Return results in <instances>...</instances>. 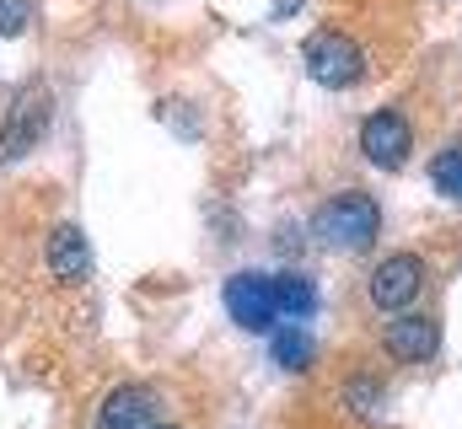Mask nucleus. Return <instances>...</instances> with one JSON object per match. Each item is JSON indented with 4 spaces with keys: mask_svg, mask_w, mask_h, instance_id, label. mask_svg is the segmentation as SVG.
<instances>
[{
    "mask_svg": "<svg viewBox=\"0 0 462 429\" xmlns=\"http://www.w3.org/2000/svg\"><path fill=\"white\" fill-rule=\"evenodd\" d=\"M382 231V205L360 188H345L334 199H323L318 214H312V236L334 252H365Z\"/></svg>",
    "mask_w": 462,
    "mask_h": 429,
    "instance_id": "f257e3e1",
    "label": "nucleus"
},
{
    "mask_svg": "<svg viewBox=\"0 0 462 429\" xmlns=\"http://www.w3.org/2000/svg\"><path fill=\"white\" fill-rule=\"evenodd\" d=\"M301 59H307V76L328 92H349L360 76H365V54L360 43L339 32V27H318L307 43H301Z\"/></svg>",
    "mask_w": 462,
    "mask_h": 429,
    "instance_id": "f03ea898",
    "label": "nucleus"
},
{
    "mask_svg": "<svg viewBox=\"0 0 462 429\" xmlns=\"http://www.w3.org/2000/svg\"><path fill=\"white\" fill-rule=\"evenodd\" d=\"M49 118H54L49 92H43V87H22V92H16V103L5 107V123H0V167L27 161V156L38 151V140H43Z\"/></svg>",
    "mask_w": 462,
    "mask_h": 429,
    "instance_id": "7ed1b4c3",
    "label": "nucleus"
},
{
    "mask_svg": "<svg viewBox=\"0 0 462 429\" xmlns=\"http://www.w3.org/2000/svg\"><path fill=\"white\" fill-rule=\"evenodd\" d=\"M221 301H226V317L236 327H247V333H274V322L285 317L280 312V296H274V274H231L226 290H221Z\"/></svg>",
    "mask_w": 462,
    "mask_h": 429,
    "instance_id": "20e7f679",
    "label": "nucleus"
},
{
    "mask_svg": "<svg viewBox=\"0 0 462 429\" xmlns=\"http://www.w3.org/2000/svg\"><path fill=\"white\" fill-rule=\"evenodd\" d=\"M420 290H425V263H420L414 252H393V258H382V263L371 269V285H365V296H371V306H376L382 317L409 312V306L420 301Z\"/></svg>",
    "mask_w": 462,
    "mask_h": 429,
    "instance_id": "39448f33",
    "label": "nucleus"
},
{
    "mask_svg": "<svg viewBox=\"0 0 462 429\" xmlns=\"http://www.w3.org/2000/svg\"><path fill=\"white\" fill-rule=\"evenodd\" d=\"M414 151V123L398 113V107H376L365 123H360V156L382 172H398Z\"/></svg>",
    "mask_w": 462,
    "mask_h": 429,
    "instance_id": "423d86ee",
    "label": "nucleus"
},
{
    "mask_svg": "<svg viewBox=\"0 0 462 429\" xmlns=\"http://www.w3.org/2000/svg\"><path fill=\"white\" fill-rule=\"evenodd\" d=\"M376 343H382V354H387L393 365H425V360L441 354V327L430 317H403V312H398V317L382 327Z\"/></svg>",
    "mask_w": 462,
    "mask_h": 429,
    "instance_id": "0eeeda50",
    "label": "nucleus"
},
{
    "mask_svg": "<svg viewBox=\"0 0 462 429\" xmlns=\"http://www.w3.org/2000/svg\"><path fill=\"white\" fill-rule=\"evenodd\" d=\"M162 424V397L151 387H114L97 408V429H151Z\"/></svg>",
    "mask_w": 462,
    "mask_h": 429,
    "instance_id": "6e6552de",
    "label": "nucleus"
},
{
    "mask_svg": "<svg viewBox=\"0 0 462 429\" xmlns=\"http://www.w3.org/2000/svg\"><path fill=\"white\" fill-rule=\"evenodd\" d=\"M43 263L60 285H81L92 279V242L81 236V225H54L43 236Z\"/></svg>",
    "mask_w": 462,
    "mask_h": 429,
    "instance_id": "1a4fd4ad",
    "label": "nucleus"
},
{
    "mask_svg": "<svg viewBox=\"0 0 462 429\" xmlns=\"http://www.w3.org/2000/svg\"><path fill=\"white\" fill-rule=\"evenodd\" d=\"M269 354H274V365H280V370H296V376L318 365V343H312V333H301V327H274Z\"/></svg>",
    "mask_w": 462,
    "mask_h": 429,
    "instance_id": "9d476101",
    "label": "nucleus"
},
{
    "mask_svg": "<svg viewBox=\"0 0 462 429\" xmlns=\"http://www.w3.org/2000/svg\"><path fill=\"white\" fill-rule=\"evenodd\" d=\"M274 296H280V312L285 317H312L318 312V285L307 274H296V269L274 274Z\"/></svg>",
    "mask_w": 462,
    "mask_h": 429,
    "instance_id": "9b49d317",
    "label": "nucleus"
},
{
    "mask_svg": "<svg viewBox=\"0 0 462 429\" xmlns=\"http://www.w3.org/2000/svg\"><path fill=\"white\" fill-rule=\"evenodd\" d=\"M430 188H436L441 199L462 205V145H447V151L430 156Z\"/></svg>",
    "mask_w": 462,
    "mask_h": 429,
    "instance_id": "f8f14e48",
    "label": "nucleus"
},
{
    "mask_svg": "<svg viewBox=\"0 0 462 429\" xmlns=\"http://www.w3.org/2000/svg\"><path fill=\"white\" fill-rule=\"evenodd\" d=\"M345 403L355 408V414H376V408H382V381H376V376H355V381H345Z\"/></svg>",
    "mask_w": 462,
    "mask_h": 429,
    "instance_id": "ddd939ff",
    "label": "nucleus"
},
{
    "mask_svg": "<svg viewBox=\"0 0 462 429\" xmlns=\"http://www.w3.org/2000/svg\"><path fill=\"white\" fill-rule=\"evenodd\" d=\"M32 22V0H0V38H22Z\"/></svg>",
    "mask_w": 462,
    "mask_h": 429,
    "instance_id": "4468645a",
    "label": "nucleus"
},
{
    "mask_svg": "<svg viewBox=\"0 0 462 429\" xmlns=\"http://www.w3.org/2000/svg\"><path fill=\"white\" fill-rule=\"evenodd\" d=\"M151 429H178V424H151Z\"/></svg>",
    "mask_w": 462,
    "mask_h": 429,
    "instance_id": "2eb2a0df",
    "label": "nucleus"
}]
</instances>
